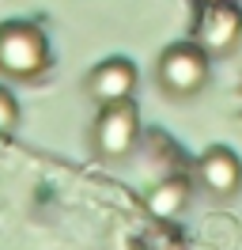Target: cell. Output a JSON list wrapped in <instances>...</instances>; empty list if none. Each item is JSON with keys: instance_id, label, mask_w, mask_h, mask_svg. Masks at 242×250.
Segmentation results:
<instances>
[{"instance_id": "3", "label": "cell", "mask_w": 242, "mask_h": 250, "mask_svg": "<svg viewBox=\"0 0 242 250\" xmlns=\"http://www.w3.org/2000/svg\"><path fill=\"white\" fill-rule=\"evenodd\" d=\"M155 80L166 95L174 99H189L208 83V53L197 42H174L159 53L155 64Z\"/></svg>"}, {"instance_id": "2", "label": "cell", "mask_w": 242, "mask_h": 250, "mask_svg": "<svg viewBox=\"0 0 242 250\" xmlns=\"http://www.w3.org/2000/svg\"><path fill=\"white\" fill-rule=\"evenodd\" d=\"M193 42L223 57L242 42V0H193Z\"/></svg>"}, {"instance_id": "1", "label": "cell", "mask_w": 242, "mask_h": 250, "mask_svg": "<svg viewBox=\"0 0 242 250\" xmlns=\"http://www.w3.org/2000/svg\"><path fill=\"white\" fill-rule=\"evenodd\" d=\"M53 53L49 38L30 19H4L0 23V76L8 80H38L49 72Z\"/></svg>"}, {"instance_id": "4", "label": "cell", "mask_w": 242, "mask_h": 250, "mask_svg": "<svg viewBox=\"0 0 242 250\" xmlns=\"http://www.w3.org/2000/svg\"><path fill=\"white\" fill-rule=\"evenodd\" d=\"M136 137H140V110H136L133 99H121V103H106L95 118V129H91V141H95V152L102 159H121L133 152Z\"/></svg>"}, {"instance_id": "8", "label": "cell", "mask_w": 242, "mask_h": 250, "mask_svg": "<svg viewBox=\"0 0 242 250\" xmlns=\"http://www.w3.org/2000/svg\"><path fill=\"white\" fill-rule=\"evenodd\" d=\"M15 125H19V103L8 87H0V137H8Z\"/></svg>"}, {"instance_id": "5", "label": "cell", "mask_w": 242, "mask_h": 250, "mask_svg": "<svg viewBox=\"0 0 242 250\" xmlns=\"http://www.w3.org/2000/svg\"><path fill=\"white\" fill-rule=\"evenodd\" d=\"M133 91H136V64L129 57H106L87 72V95L99 106L133 99Z\"/></svg>"}, {"instance_id": "7", "label": "cell", "mask_w": 242, "mask_h": 250, "mask_svg": "<svg viewBox=\"0 0 242 250\" xmlns=\"http://www.w3.org/2000/svg\"><path fill=\"white\" fill-rule=\"evenodd\" d=\"M148 212L159 220H170L178 216L182 208H185V201H189V178H182V174H170V178H163L159 186L148 189Z\"/></svg>"}, {"instance_id": "6", "label": "cell", "mask_w": 242, "mask_h": 250, "mask_svg": "<svg viewBox=\"0 0 242 250\" xmlns=\"http://www.w3.org/2000/svg\"><path fill=\"white\" fill-rule=\"evenodd\" d=\"M197 178H201V186L216 193V197H231L235 189L242 186V159L227 148V144H212L204 148L201 156H197Z\"/></svg>"}]
</instances>
